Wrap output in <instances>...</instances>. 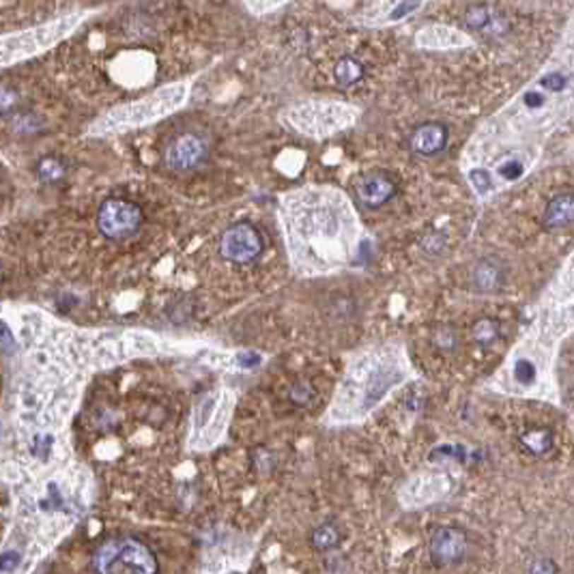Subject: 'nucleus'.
Returning a JSON list of instances; mask_svg holds the SVG:
<instances>
[{"mask_svg": "<svg viewBox=\"0 0 574 574\" xmlns=\"http://www.w3.org/2000/svg\"><path fill=\"white\" fill-rule=\"evenodd\" d=\"M340 534L334 525H321L315 534H312V544L319 551H329L338 544Z\"/></svg>", "mask_w": 574, "mask_h": 574, "instance_id": "nucleus-15", "label": "nucleus"}, {"mask_svg": "<svg viewBox=\"0 0 574 574\" xmlns=\"http://www.w3.org/2000/svg\"><path fill=\"white\" fill-rule=\"evenodd\" d=\"M520 443H523L532 454H544L546 450H551L553 445V437H551V430L546 428H536V430H529L520 437Z\"/></svg>", "mask_w": 574, "mask_h": 574, "instance_id": "nucleus-13", "label": "nucleus"}, {"mask_svg": "<svg viewBox=\"0 0 574 574\" xmlns=\"http://www.w3.org/2000/svg\"><path fill=\"white\" fill-rule=\"evenodd\" d=\"M189 90L192 86L187 80L164 84L158 90H153L140 99L119 103V106L110 108L108 112H103L97 121H93L86 134L93 138H103V136L127 134V131L153 125L175 115L177 110H181L189 97Z\"/></svg>", "mask_w": 574, "mask_h": 574, "instance_id": "nucleus-1", "label": "nucleus"}, {"mask_svg": "<svg viewBox=\"0 0 574 574\" xmlns=\"http://www.w3.org/2000/svg\"><path fill=\"white\" fill-rule=\"evenodd\" d=\"M499 175L503 179H508V181H514V179H518L520 175H523V166H520V162H516V160H508L505 164H501Z\"/></svg>", "mask_w": 574, "mask_h": 574, "instance_id": "nucleus-21", "label": "nucleus"}, {"mask_svg": "<svg viewBox=\"0 0 574 574\" xmlns=\"http://www.w3.org/2000/svg\"><path fill=\"white\" fill-rule=\"evenodd\" d=\"M355 192L363 204L377 209V206L385 204L387 200H392V196L396 194V185L383 172H368L359 179Z\"/></svg>", "mask_w": 574, "mask_h": 574, "instance_id": "nucleus-8", "label": "nucleus"}, {"mask_svg": "<svg viewBox=\"0 0 574 574\" xmlns=\"http://www.w3.org/2000/svg\"><path fill=\"white\" fill-rule=\"evenodd\" d=\"M529 574H557V566L553 559H536L529 568Z\"/></svg>", "mask_w": 574, "mask_h": 574, "instance_id": "nucleus-22", "label": "nucleus"}, {"mask_svg": "<svg viewBox=\"0 0 574 574\" xmlns=\"http://www.w3.org/2000/svg\"><path fill=\"white\" fill-rule=\"evenodd\" d=\"M546 228H563L574 222V192L557 194L549 204L542 218Z\"/></svg>", "mask_w": 574, "mask_h": 574, "instance_id": "nucleus-10", "label": "nucleus"}, {"mask_svg": "<svg viewBox=\"0 0 574 574\" xmlns=\"http://www.w3.org/2000/svg\"><path fill=\"white\" fill-rule=\"evenodd\" d=\"M220 252L230 263H250L263 252V237L252 224H235L224 233Z\"/></svg>", "mask_w": 574, "mask_h": 574, "instance_id": "nucleus-5", "label": "nucleus"}, {"mask_svg": "<svg viewBox=\"0 0 574 574\" xmlns=\"http://www.w3.org/2000/svg\"><path fill=\"white\" fill-rule=\"evenodd\" d=\"M516 381H520L523 385L532 383L534 377H536V368H534V363L532 361H518L516 363Z\"/></svg>", "mask_w": 574, "mask_h": 574, "instance_id": "nucleus-19", "label": "nucleus"}, {"mask_svg": "<svg viewBox=\"0 0 574 574\" xmlns=\"http://www.w3.org/2000/svg\"><path fill=\"white\" fill-rule=\"evenodd\" d=\"M239 361H241V363H245V366H254V363H258V355L247 353V355H241V357H239Z\"/></svg>", "mask_w": 574, "mask_h": 574, "instance_id": "nucleus-29", "label": "nucleus"}, {"mask_svg": "<svg viewBox=\"0 0 574 574\" xmlns=\"http://www.w3.org/2000/svg\"><path fill=\"white\" fill-rule=\"evenodd\" d=\"M291 398H293L297 404H305V402L310 400V390L303 387V385H297V387L291 392Z\"/></svg>", "mask_w": 574, "mask_h": 574, "instance_id": "nucleus-27", "label": "nucleus"}, {"mask_svg": "<svg viewBox=\"0 0 574 574\" xmlns=\"http://www.w3.org/2000/svg\"><path fill=\"white\" fill-rule=\"evenodd\" d=\"M206 155V144L196 134L179 136L168 148V166L175 170H189L196 168Z\"/></svg>", "mask_w": 574, "mask_h": 574, "instance_id": "nucleus-7", "label": "nucleus"}, {"mask_svg": "<svg viewBox=\"0 0 574 574\" xmlns=\"http://www.w3.org/2000/svg\"><path fill=\"white\" fill-rule=\"evenodd\" d=\"M472 334H474V340H476L478 344L486 346V344H491V342L497 340V336H499V325H497V321H493V319H480V321L474 325Z\"/></svg>", "mask_w": 574, "mask_h": 574, "instance_id": "nucleus-14", "label": "nucleus"}, {"mask_svg": "<svg viewBox=\"0 0 574 574\" xmlns=\"http://www.w3.org/2000/svg\"><path fill=\"white\" fill-rule=\"evenodd\" d=\"M233 574H239V572H233Z\"/></svg>", "mask_w": 574, "mask_h": 574, "instance_id": "nucleus-30", "label": "nucleus"}, {"mask_svg": "<svg viewBox=\"0 0 574 574\" xmlns=\"http://www.w3.org/2000/svg\"><path fill=\"white\" fill-rule=\"evenodd\" d=\"M469 181H472V185H474L480 194H486V192L493 189V179H491V175H488L486 170H482V168H476V170L469 172Z\"/></svg>", "mask_w": 574, "mask_h": 574, "instance_id": "nucleus-17", "label": "nucleus"}, {"mask_svg": "<svg viewBox=\"0 0 574 574\" xmlns=\"http://www.w3.org/2000/svg\"><path fill=\"white\" fill-rule=\"evenodd\" d=\"M501 280H503V274H501L499 265H495L493 260H482L474 271V284L482 293L497 291L501 286Z\"/></svg>", "mask_w": 574, "mask_h": 574, "instance_id": "nucleus-11", "label": "nucleus"}, {"mask_svg": "<svg viewBox=\"0 0 574 574\" xmlns=\"http://www.w3.org/2000/svg\"><path fill=\"white\" fill-rule=\"evenodd\" d=\"M422 245H424V250H428V252H439L441 247H443V237L441 235H437V233H433V235H428L424 241H422Z\"/></svg>", "mask_w": 574, "mask_h": 574, "instance_id": "nucleus-24", "label": "nucleus"}, {"mask_svg": "<svg viewBox=\"0 0 574 574\" xmlns=\"http://www.w3.org/2000/svg\"><path fill=\"white\" fill-rule=\"evenodd\" d=\"M0 348H3L5 353H11V348H13V338L3 323H0Z\"/></svg>", "mask_w": 574, "mask_h": 574, "instance_id": "nucleus-26", "label": "nucleus"}, {"mask_svg": "<svg viewBox=\"0 0 574 574\" xmlns=\"http://www.w3.org/2000/svg\"><path fill=\"white\" fill-rule=\"evenodd\" d=\"M467 553V534L458 527H439L430 540V557L439 568L458 563Z\"/></svg>", "mask_w": 574, "mask_h": 574, "instance_id": "nucleus-6", "label": "nucleus"}, {"mask_svg": "<svg viewBox=\"0 0 574 574\" xmlns=\"http://www.w3.org/2000/svg\"><path fill=\"white\" fill-rule=\"evenodd\" d=\"M140 224H142L140 206L121 198H112L108 202H103L97 213L99 230L110 239L131 237L140 228Z\"/></svg>", "mask_w": 574, "mask_h": 574, "instance_id": "nucleus-4", "label": "nucleus"}, {"mask_svg": "<svg viewBox=\"0 0 574 574\" xmlns=\"http://www.w3.org/2000/svg\"><path fill=\"white\" fill-rule=\"evenodd\" d=\"M447 144V129L441 123H426L411 134V148L420 155H435Z\"/></svg>", "mask_w": 574, "mask_h": 574, "instance_id": "nucleus-9", "label": "nucleus"}, {"mask_svg": "<svg viewBox=\"0 0 574 574\" xmlns=\"http://www.w3.org/2000/svg\"><path fill=\"white\" fill-rule=\"evenodd\" d=\"M16 103V93L9 88H0V110H9Z\"/></svg>", "mask_w": 574, "mask_h": 574, "instance_id": "nucleus-25", "label": "nucleus"}, {"mask_svg": "<svg viewBox=\"0 0 574 574\" xmlns=\"http://www.w3.org/2000/svg\"><path fill=\"white\" fill-rule=\"evenodd\" d=\"M566 84H568V78L561 71H551L540 80V86H544L549 90H561Z\"/></svg>", "mask_w": 574, "mask_h": 574, "instance_id": "nucleus-20", "label": "nucleus"}, {"mask_svg": "<svg viewBox=\"0 0 574 574\" xmlns=\"http://www.w3.org/2000/svg\"><path fill=\"white\" fill-rule=\"evenodd\" d=\"M18 563H20V555L13 553V551H7L3 557H0V570H5V572L18 568Z\"/></svg>", "mask_w": 574, "mask_h": 574, "instance_id": "nucleus-23", "label": "nucleus"}, {"mask_svg": "<svg viewBox=\"0 0 574 574\" xmlns=\"http://www.w3.org/2000/svg\"><path fill=\"white\" fill-rule=\"evenodd\" d=\"M286 0H245V7L252 11V13H267L280 5H284Z\"/></svg>", "mask_w": 574, "mask_h": 574, "instance_id": "nucleus-18", "label": "nucleus"}, {"mask_svg": "<svg viewBox=\"0 0 574 574\" xmlns=\"http://www.w3.org/2000/svg\"><path fill=\"white\" fill-rule=\"evenodd\" d=\"M334 76H336V80H338L340 84L351 86V84H355V82H359V80L363 78V67H361L355 59L344 57V59H340V61L336 63Z\"/></svg>", "mask_w": 574, "mask_h": 574, "instance_id": "nucleus-12", "label": "nucleus"}, {"mask_svg": "<svg viewBox=\"0 0 574 574\" xmlns=\"http://www.w3.org/2000/svg\"><path fill=\"white\" fill-rule=\"evenodd\" d=\"M491 22V9L486 5H474L464 13V24L472 30H484Z\"/></svg>", "mask_w": 574, "mask_h": 574, "instance_id": "nucleus-16", "label": "nucleus"}, {"mask_svg": "<svg viewBox=\"0 0 574 574\" xmlns=\"http://www.w3.org/2000/svg\"><path fill=\"white\" fill-rule=\"evenodd\" d=\"M523 101L527 103V106H529V108H538V106H540V103L544 101V97H542L540 93H536V90H532V93H527V95L523 97Z\"/></svg>", "mask_w": 574, "mask_h": 574, "instance_id": "nucleus-28", "label": "nucleus"}, {"mask_svg": "<svg viewBox=\"0 0 574 574\" xmlns=\"http://www.w3.org/2000/svg\"><path fill=\"white\" fill-rule=\"evenodd\" d=\"M86 20V13H69L39 26H28L16 33L0 35V67H9L45 54L47 49L57 47L61 41L71 37L80 24Z\"/></svg>", "mask_w": 574, "mask_h": 574, "instance_id": "nucleus-2", "label": "nucleus"}, {"mask_svg": "<svg viewBox=\"0 0 574 574\" xmlns=\"http://www.w3.org/2000/svg\"><path fill=\"white\" fill-rule=\"evenodd\" d=\"M93 566L97 574H158L153 551L134 538L108 540L95 551Z\"/></svg>", "mask_w": 574, "mask_h": 574, "instance_id": "nucleus-3", "label": "nucleus"}]
</instances>
